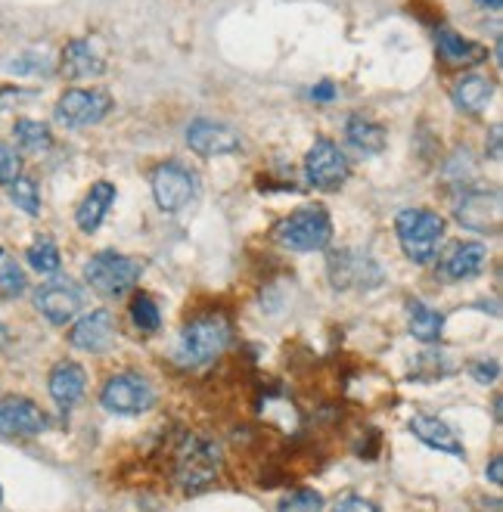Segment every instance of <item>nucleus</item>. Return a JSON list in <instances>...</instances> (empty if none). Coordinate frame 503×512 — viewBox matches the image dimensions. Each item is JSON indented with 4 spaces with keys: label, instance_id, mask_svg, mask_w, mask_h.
Listing matches in <instances>:
<instances>
[{
    "label": "nucleus",
    "instance_id": "obj_23",
    "mask_svg": "<svg viewBox=\"0 0 503 512\" xmlns=\"http://www.w3.org/2000/svg\"><path fill=\"white\" fill-rule=\"evenodd\" d=\"M345 137L348 143L358 149V153L364 156H376L386 149V128L370 122V118H361V115H354L348 118V125H345Z\"/></svg>",
    "mask_w": 503,
    "mask_h": 512
},
{
    "label": "nucleus",
    "instance_id": "obj_18",
    "mask_svg": "<svg viewBox=\"0 0 503 512\" xmlns=\"http://www.w3.org/2000/svg\"><path fill=\"white\" fill-rule=\"evenodd\" d=\"M63 75L69 81H84V78H97L106 72V63L94 53V47L87 41H69L63 50V63H59Z\"/></svg>",
    "mask_w": 503,
    "mask_h": 512
},
{
    "label": "nucleus",
    "instance_id": "obj_30",
    "mask_svg": "<svg viewBox=\"0 0 503 512\" xmlns=\"http://www.w3.org/2000/svg\"><path fill=\"white\" fill-rule=\"evenodd\" d=\"M320 509H323V497L311 488H302V491L289 494L277 512H320Z\"/></svg>",
    "mask_w": 503,
    "mask_h": 512
},
{
    "label": "nucleus",
    "instance_id": "obj_26",
    "mask_svg": "<svg viewBox=\"0 0 503 512\" xmlns=\"http://www.w3.org/2000/svg\"><path fill=\"white\" fill-rule=\"evenodd\" d=\"M22 292H25L22 267L7 249H0V298H19Z\"/></svg>",
    "mask_w": 503,
    "mask_h": 512
},
{
    "label": "nucleus",
    "instance_id": "obj_14",
    "mask_svg": "<svg viewBox=\"0 0 503 512\" xmlns=\"http://www.w3.org/2000/svg\"><path fill=\"white\" fill-rule=\"evenodd\" d=\"M47 429L44 410L28 398L0 401V435H41Z\"/></svg>",
    "mask_w": 503,
    "mask_h": 512
},
{
    "label": "nucleus",
    "instance_id": "obj_13",
    "mask_svg": "<svg viewBox=\"0 0 503 512\" xmlns=\"http://www.w3.org/2000/svg\"><path fill=\"white\" fill-rule=\"evenodd\" d=\"M115 333H118V329H115V317H112L106 308H100V311H91V314L81 317V320L75 323V329L69 333V342H72L75 348H81V351L103 354V351L112 348Z\"/></svg>",
    "mask_w": 503,
    "mask_h": 512
},
{
    "label": "nucleus",
    "instance_id": "obj_20",
    "mask_svg": "<svg viewBox=\"0 0 503 512\" xmlns=\"http://www.w3.org/2000/svg\"><path fill=\"white\" fill-rule=\"evenodd\" d=\"M485 264H488V249L482 243H460L445 258V274L451 280H469V277H479Z\"/></svg>",
    "mask_w": 503,
    "mask_h": 512
},
{
    "label": "nucleus",
    "instance_id": "obj_7",
    "mask_svg": "<svg viewBox=\"0 0 503 512\" xmlns=\"http://www.w3.org/2000/svg\"><path fill=\"white\" fill-rule=\"evenodd\" d=\"M305 174L311 180V187H317V190H339L351 174V165L333 140H317L308 149Z\"/></svg>",
    "mask_w": 503,
    "mask_h": 512
},
{
    "label": "nucleus",
    "instance_id": "obj_2",
    "mask_svg": "<svg viewBox=\"0 0 503 512\" xmlns=\"http://www.w3.org/2000/svg\"><path fill=\"white\" fill-rule=\"evenodd\" d=\"M230 333H233V326L224 314L196 317L184 326L181 342H177V357H181V364L187 367L212 364V360L221 357L224 348L230 345Z\"/></svg>",
    "mask_w": 503,
    "mask_h": 512
},
{
    "label": "nucleus",
    "instance_id": "obj_31",
    "mask_svg": "<svg viewBox=\"0 0 503 512\" xmlns=\"http://www.w3.org/2000/svg\"><path fill=\"white\" fill-rule=\"evenodd\" d=\"M22 171V159L16 156V149L0 143V184H13Z\"/></svg>",
    "mask_w": 503,
    "mask_h": 512
},
{
    "label": "nucleus",
    "instance_id": "obj_21",
    "mask_svg": "<svg viewBox=\"0 0 503 512\" xmlns=\"http://www.w3.org/2000/svg\"><path fill=\"white\" fill-rule=\"evenodd\" d=\"M438 53L448 66H476L488 59V50L476 41H466L454 32H438Z\"/></svg>",
    "mask_w": 503,
    "mask_h": 512
},
{
    "label": "nucleus",
    "instance_id": "obj_16",
    "mask_svg": "<svg viewBox=\"0 0 503 512\" xmlns=\"http://www.w3.org/2000/svg\"><path fill=\"white\" fill-rule=\"evenodd\" d=\"M410 432L432 450H441V454H451V457H460V460L466 457L463 441L457 438V432L448 423H441L438 416H413L410 419Z\"/></svg>",
    "mask_w": 503,
    "mask_h": 512
},
{
    "label": "nucleus",
    "instance_id": "obj_38",
    "mask_svg": "<svg viewBox=\"0 0 503 512\" xmlns=\"http://www.w3.org/2000/svg\"><path fill=\"white\" fill-rule=\"evenodd\" d=\"M7 342H10V336H7V326L0 323V348H7Z\"/></svg>",
    "mask_w": 503,
    "mask_h": 512
},
{
    "label": "nucleus",
    "instance_id": "obj_4",
    "mask_svg": "<svg viewBox=\"0 0 503 512\" xmlns=\"http://www.w3.org/2000/svg\"><path fill=\"white\" fill-rule=\"evenodd\" d=\"M277 243L292 252H317L327 249L333 239V221L320 205H305L277 224Z\"/></svg>",
    "mask_w": 503,
    "mask_h": 512
},
{
    "label": "nucleus",
    "instance_id": "obj_22",
    "mask_svg": "<svg viewBox=\"0 0 503 512\" xmlns=\"http://www.w3.org/2000/svg\"><path fill=\"white\" fill-rule=\"evenodd\" d=\"M491 97H494V84L485 75H463L454 84V103L469 115H479L491 103Z\"/></svg>",
    "mask_w": 503,
    "mask_h": 512
},
{
    "label": "nucleus",
    "instance_id": "obj_1",
    "mask_svg": "<svg viewBox=\"0 0 503 512\" xmlns=\"http://www.w3.org/2000/svg\"><path fill=\"white\" fill-rule=\"evenodd\" d=\"M221 472V450L212 438L187 435L174 450V481L187 494H199L212 485Z\"/></svg>",
    "mask_w": 503,
    "mask_h": 512
},
{
    "label": "nucleus",
    "instance_id": "obj_24",
    "mask_svg": "<svg viewBox=\"0 0 503 512\" xmlns=\"http://www.w3.org/2000/svg\"><path fill=\"white\" fill-rule=\"evenodd\" d=\"M407 320H410V336L420 339L426 345L441 339V329H445V317L432 311L423 301H407Z\"/></svg>",
    "mask_w": 503,
    "mask_h": 512
},
{
    "label": "nucleus",
    "instance_id": "obj_12",
    "mask_svg": "<svg viewBox=\"0 0 503 512\" xmlns=\"http://www.w3.org/2000/svg\"><path fill=\"white\" fill-rule=\"evenodd\" d=\"M187 143L196 156H227L240 149V134L221 122H209V118H199L187 128Z\"/></svg>",
    "mask_w": 503,
    "mask_h": 512
},
{
    "label": "nucleus",
    "instance_id": "obj_32",
    "mask_svg": "<svg viewBox=\"0 0 503 512\" xmlns=\"http://www.w3.org/2000/svg\"><path fill=\"white\" fill-rule=\"evenodd\" d=\"M333 512H379L370 500H364V497H345V500H339V506L333 509Z\"/></svg>",
    "mask_w": 503,
    "mask_h": 512
},
{
    "label": "nucleus",
    "instance_id": "obj_34",
    "mask_svg": "<svg viewBox=\"0 0 503 512\" xmlns=\"http://www.w3.org/2000/svg\"><path fill=\"white\" fill-rule=\"evenodd\" d=\"M472 376H476L479 382H491L497 376V364H476L472 367Z\"/></svg>",
    "mask_w": 503,
    "mask_h": 512
},
{
    "label": "nucleus",
    "instance_id": "obj_35",
    "mask_svg": "<svg viewBox=\"0 0 503 512\" xmlns=\"http://www.w3.org/2000/svg\"><path fill=\"white\" fill-rule=\"evenodd\" d=\"M336 97V87L333 84H320L314 87V100H333Z\"/></svg>",
    "mask_w": 503,
    "mask_h": 512
},
{
    "label": "nucleus",
    "instance_id": "obj_5",
    "mask_svg": "<svg viewBox=\"0 0 503 512\" xmlns=\"http://www.w3.org/2000/svg\"><path fill=\"white\" fill-rule=\"evenodd\" d=\"M143 274V264L125 255H115V252H100L91 261L84 264V277L91 283L100 295H125Z\"/></svg>",
    "mask_w": 503,
    "mask_h": 512
},
{
    "label": "nucleus",
    "instance_id": "obj_6",
    "mask_svg": "<svg viewBox=\"0 0 503 512\" xmlns=\"http://www.w3.org/2000/svg\"><path fill=\"white\" fill-rule=\"evenodd\" d=\"M100 401L109 413H118V416H137V413H146L153 407L156 395L150 382L143 376H134V373H118L112 376L103 391H100Z\"/></svg>",
    "mask_w": 503,
    "mask_h": 512
},
{
    "label": "nucleus",
    "instance_id": "obj_25",
    "mask_svg": "<svg viewBox=\"0 0 503 512\" xmlns=\"http://www.w3.org/2000/svg\"><path fill=\"white\" fill-rule=\"evenodd\" d=\"M13 134H16V143L25 149V153H44V149H50V143H53L50 128L41 125V122H32V118H22V122H16Z\"/></svg>",
    "mask_w": 503,
    "mask_h": 512
},
{
    "label": "nucleus",
    "instance_id": "obj_39",
    "mask_svg": "<svg viewBox=\"0 0 503 512\" xmlns=\"http://www.w3.org/2000/svg\"><path fill=\"white\" fill-rule=\"evenodd\" d=\"M0 500H4V491H0Z\"/></svg>",
    "mask_w": 503,
    "mask_h": 512
},
{
    "label": "nucleus",
    "instance_id": "obj_27",
    "mask_svg": "<svg viewBox=\"0 0 503 512\" xmlns=\"http://www.w3.org/2000/svg\"><path fill=\"white\" fill-rule=\"evenodd\" d=\"M10 187V199L16 202V208H22L25 215H41V193H38V184L32 177H16L13 184H7Z\"/></svg>",
    "mask_w": 503,
    "mask_h": 512
},
{
    "label": "nucleus",
    "instance_id": "obj_9",
    "mask_svg": "<svg viewBox=\"0 0 503 512\" xmlns=\"http://www.w3.org/2000/svg\"><path fill=\"white\" fill-rule=\"evenodd\" d=\"M153 193H156V202L162 212H181V208H187L196 196V177L184 165L165 162L153 174Z\"/></svg>",
    "mask_w": 503,
    "mask_h": 512
},
{
    "label": "nucleus",
    "instance_id": "obj_19",
    "mask_svg": "<svg viewBox=\"0 0 503 512\" xmlns=\"http://www.w3.org/2000/svg\"><path fill=\"white\" fill-rule=\"evenodd\" d=\"M112 202H115V184H109V180H100V184H94L91 193L81 199L78 212H75L78 227L84 233H94L103 224V218H106V212L112 208Z\"/></svg>",
    "mask_w": 503,
    "mask_h": 512
},
{
    "label": "nucleus",
    "instance_id": "obj_36",
    "mask_svg": "<svg viewBox=\"0 0 503 512\" xmlns=\"http://www.w3.org/2000/svg\"><path fill=\"white\" fill-rule=\"evenodd\" d=\"M491 162H500V125L491 131Z\"/></svg>",
    "mask_w": 503,
    "mask_h": 512
},
{
    "label": "nucleus",
    "instance_id": "obj_28",
    "mask_svg": "<svg viewBox=\"0 0 503 512\" xmlns=\"http://www.w3.org/2000/svg\"><path fill=\"white\" fill-rule=\"evenodd\" d=\"M131 320L140 333H159V326H162V314L156 308V301L143 292L131 301Z\"/></svg>",
    "mask_w": 503,
    "mask_h": 512
},
{
    "label": "nucleus",
    "instance_id": "obj_15",
    "mask_svg": "<svg viewBox=\"0 0 503 512\" xmlns=\"http://www.w3.org/2000/svg\"><path fill=\"white\" fill-rule=\"evenodd\" d=\"M330 280L336 289L348 286H376L382 280L379 267L367 255H354V252H333L330 255Z\"/></svg>",
    "mask_w": 503,
    "mask_h": 512
},
{
    "label": "nucleus",
    "instance_id": "obj_11",
    "mask_svg": "<svg viewBox=\"0 0 503 512\" xmlns=\"http://www.w3.org/2000/svg\"><path fill=\"white\" fill-rule=\"evenodd\" d=\"M35 305H38V311H41L50 323L63 326V323H69V320L81 311L84 295H81V289H78L72 280L56 277V280H47V283L38 289Z\"/></svg>",
    "mask_w": 503,
    "mask_h": 512
},
{
    "label": "nucleus",
    "instance_id": "obj_10",
    "mask_svg": "<svg viewBox=\"0 0 503 512\" xmlns=\"http://www.w3.org/2000/svg\"><path fill=\"white\" fill-rule=\"evenodd\" d=\"M497 190H469L457 205V221L476 233H500L503 208Z\"/></svg>",
    "mask_w": 503,
    "mask_h": 512
},
{
    "label": "nucleus",
    "instance_id": "obj_29",
    "mask_svg": "<svg viewBox=\"0 0 503 512\" xmlns=\"http://www.w3.org/2000/svg\"><path fill=\"white\" fill-rule=\"evenodd\" d=\"M25 258H28V264L38 270V274H53V270H59V249H56L53 239H47V236H41L38 243L25 252Z\"/></svg>",
    "mask_w": 503,
    "mask_h": 512
},
{
    "label": "nucleus",
    "instance_id": "obj_3",
    "mask_svg": "<svg viewBox=\"0 0 503 512\" xmlns=\"http://www.w3.org/2000/svg\"><path fill=\"white\" fill-rule=\"evenodd\" d=\"M395 230L404 255L417 264H429L445 239V218L438 212H426V208H404L395 218Z\"/></svg>",
    "mask_w": 503,
    "mask_h": 512
},
{
    "label": "nucleus",
    "instance_id": "obj_8",
    "mask_svg": "<svg viewBox=\"0 0 503 512\" xmlns=\"http://www.w3.org/2000/svg\"><path fill=\"white\" fill-rule=\"evenodd\" d=\"M112 100L103 90H66L63 97L56 103V118L63 122L66 128H87V125H97L109 115Z\"/></svg>",
    "mask_w": 503,
    "mask_h": 512
},
{
    "label": "nucleus",
    "instance_id": "obj_37",
    "mask_svg": "<svg viewBox=\"0 0 503 512\" xmlns=\"http://www.w3.org/2000/svg\"><path fill=\"white\" fill-rule=\"evenodd\" d=\"M476 4H479V7H485V10H494V13H497V10L503 7V0H476Z\"/></svg>",
    "mask_w": 503,
    "mask_h": 512
},
{
    "label": "nucleus",
    "instance_id": "obj_17",
    "mask_svg": "<svg viewBox=\"0 0 503 512\" xmlns=\"http://www.w3.org/2000/svg\"><path fill=\"white\" fill-rule=\"evenodd\" d=\"M47 385H50V398L63 410H69L72 404L81 401L84 388H87V376H84V370L78 364H72V360H63V364H56L50 370V382Z\"/></svg>",
    "mask_w": 503,
    "mask_h": 512
},
{
    "label": "nucleus",
    "instance_id": "obj_33",
    "mask_svg": "<svg viewBox=\"0 0 503 512\" xmlns=\"http://www.w3.org/2000/svg\"><path fill=\"white\" fill-rule=\"evenodd\" d=\"M488 481L491 485H503V457H494L488 463Z\"/></svg>",
    "mask_w": 503,
    "mask_h": 512
}]
</instances>
